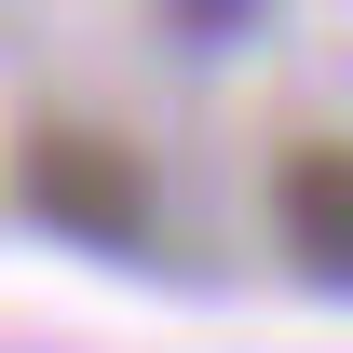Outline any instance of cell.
Segmentation results:
<instances>
[{"label":"cell","mask_w":353,"mask_h":353,"mask_svg":"<svg viewBox=\"0 0 353 353\" xmlns=\"http://www.w3.org/2000/svg\"><path fill=\"white\" fill-rule=\"evenodd\" d=\"M163 14H176V41H204V54H218V41H245V28H259L272 0H163Z\"/></svg>","instance_id":"cell-3"},{"label":"cell","mask_w":353,"mask_h":353,"mask_svg":"<svg viewBox=\"0 0 353 353\" xmlns=\"http://www.w3.org/2000/svg\"><path fill=\"white\" fill-rule=\"evenodd\" d=\"M272 231L312 285H353V136H299L272 163Z\"/></svg>","instance_id":"cell-2"},{"label":"cell","mask_w":353,"mask_h":353,"mask_svg":"<svg viewBox=\"0 0 353 353\" xmlns=\"http://www.w3.org/2000/svg\"><path fill=\"white\" fill-rule=\"evenodd\" d=\"M14 204H28L54 245H82V259H136V245L163 231L150 163H136L123 136H95V123H41L28 136V150H14Z\"/></svg>","instance_id":"cell-1"}]
</instances>
